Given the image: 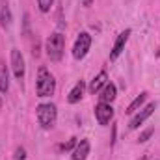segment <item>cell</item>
Here are the masks:
<instances>
[{
  "label": "cell",
  "mask_w": 160,
  "mask_h": 160,
  "mask_svg": "<svg viewBox=\"0 0 160 160\" xmlns=\"http://www.w3.org/2000/svg\"><path fill=\"white\" fill-rule=\"evenodd\" d=\"M54 91H56L54 75L47 67H39L38 78H36V93H38V97H50V95H54Z\"/></svg>",
  "instance_id": "cell-1"
},
{
  "label": "cell",
  "mask_w": 160,
  "mask_h": 160,
  "mask_svg": "<svg viewBox=\"0 0 160 160\" xmlns=\"http://www.w3.org/2000/svg\"><path fill=\"white\" fill-rule=\"evenodd\" d=\"M63 48H65V36L62 32L50 34L45 41V50L50 62H60L63 56Z\"/></svg>",
  "instance_id": "cell-2"
},
{
  "label": "cell",
  "mask_w": 160,
  "mask_h": 160,
  "mask_svg": "<svg viewBox=\"0 0 160 160\" xmlns=\"http://www.w3.org/2000/svg\"><path fill=\"white\" fill-rule=\"evenodd\" d=\"M36 114H38V121H39L41 128L50 130L56 125V119H58V108H56V104H52V102H41L39 106L36 108Z\"/></svg>",
  "instance_id": "cell-3"
},
{
  "label": "cell",
  "mask_w": 160,
  "mask_h": 160,
  "mask_svg": "<svg viewBox=\"0 0 160 160\" xmlns=\"http://www.w3.org/2000/svg\"><path fill=\"white\" fill-rule=\"evenodd\" d=\"M89 47H91V36L88 32H80L75 45H73V58L75 60H84L86 54L89 52Z\"/></svg>",
  "instance_id": "cell-4"
},
{
  "label": "cell",
  "mask_w": 160,
  "mask_h": 160,
  "mask_svg": "<svg viewBox=\"0 0 160 160\" xmlns=\"http://www.w3.org/2000/svg\"><path fill=\"white\" fill-rule=\"evenodd\" d=\"M11 71L15 75V78L21 80L26 75V63H24V56L19 48H11Z\"/></svg>",
  "instance_id": "cell-5"
},
{
  "label": "cell",
  "mask_w": 160,
  "mask_h": 160,
  "mask_svg": "<svg viewBox=\"0 0 160 160\" xmlns=\"http://www.w3.org/2000/svg\"><path fill=\"white\" fill-rule=\"evenodd\" d=\"M155 110H157V102H149L147 106L140 108V112H136V114H134V118L130 119V123H128V128H130V130H134V128H138L140 125H143L145 121H147L151 116H153V114H155Z\"/></svg>",
  "instance_id": "cell-6"
},
{
  "label": "cell",
  "mask_w": 160,
  "mask_h": 160,
  "mask_svg": "<svg viewBox=\"0 0 160 160\" xmlns=\"http://www.w3.org/2000/svg\"><path fill=\"white\" fill-rule=\"evenodd\" d=\"M112 118H114V108H112L110 102H99L95 106V119H97L99 125L106 127L112 121Z\"/></svg>",
  "instance_id": "cell-7"
},
{
  "label": "cell",
  "mask_w": 160,
  "mask_h": 160,
  "mask_svg": "<svg viewBox=\"0 0 160 160\" xmlns=\"http://www.w3.org/2000/svg\"><path fill=\"white\" fill-rule=\"evenodd\" d=\"M128 38H130V28L123 30L119 36H118V39H116L114 47H112V52H110V62H116V60L121 56V52L125 50V45H127Z\"/></svg>",
  "instance_id": "cell-8"
},
{
  "label": "cell",
  "mask_w": 160,
  "mask_h": 160,
  "mask_svg": "<svg viewBox=\"0 0 160 160\" xmlns=\"http://www.w3.org/2000/svg\"><path fill=\"white\" fill-rule=\"evenodd\" d=\"M99 93H101V95H99L101 102H110V104H112V101H116V97H118V88H116V84L106 82V86H104Z\"/></svg>",
  "instance_id": "cell-9"
},
{
  "label": "cell",
  "mask_w": 160,
  "mask_h": 160,
  "mask_svg": "<svg viewBox=\"0 0 160 160\" xmlns=\"http://www.w3.org/2000/svg\"><path fill=\"white\" fill-rule=\"evenodd\" d=\"M89 149H91L89 140H80L73 149V160H86L89 155Z\"/></svg>",
  "instance_id": "cell-10"
},
{
  "label": "cell",
  "mask_w": 160,
  "mask_h": 160,
  "mask_svg": "<svg viewBox=\"0 0 160 160\" xmlns=\"http://www.w3.org/2000/svg\"><path fill=\"white\" fill-rule=\"evenodd\" d=\"M84 91H86V82L84 80H78L77 84H75V88L69 91V95H67V101L71 102V104H77L82 101V97H84Z\"/></svg>",
  "instance_id": "cell-11"
},
{
  "label": "cell",
  "mask_w": 160,
  "mask_h": 160,
  "mask_svg": "<svg viewBox=\"0 0 160 160\" xmlns=\"http://www.w3.org/2000/svg\"><path fill=\"white\" fill-rule=\"evenodd\" d=\"M11 21H13V15H11V9H9V4L6 0H2L0 2V26L2 28H9Z\"/></svg>",
  "instance_id": "cell-12"
},
{
  "label": "cell",
  "mask_w": 160,
  "mask_h": 160,
  "mask_svg": "<svg viewBox=\"0 0 160 160\" xmlns=\"http://www.w3.org/2000/svg\"><path fill=\"white\" fill-rule=\"evenodd\" d=\"M106 82H108V75H106V71H101L95 78L91 80V84H89V93H91V95L99 93V91L106 86Z\"/></svg>",
  "instance_id": "cell-13"
},
{
  "label": "cell",
  "mask_w": 160,
  "mask_h": 160,
  "mask_svg": "<svg viewBox=\"0 0 160 160\" xmlns=\"http://www.w3.org/2000/svg\"><path fill=\"white\" fill-rule=\"evenodd\" d=\"M147 95H149L147 91H142V93H140V95H138V97L130 102V104H128V108H127L125 112H127V114H136V112L143 106V102L147 101Z\"/></svg>",
  "instance_id": "cell-14"
},
{
  "label": "cell",
  "mask_w": 160,
  "mask_h": 160,
  "mask_svg": "<svg viewBox=\"0 0 160 160\" xmlns=\"http://www.w3.org/2000/svg\"><path fill=\"white\" fill-rule=\"evenodd\" d=\"M0 91L8 93L9 91V73L4 62H0Z\"/></svg>",
  "instance_id": "cell-15"
},
{
  "label": "cell",
  "mask_w": 160,
  "mask_h": 160,
  "mask_svg": "<svg viewBox=\"0 0 160 160\" xmlns=\"http://www.w3.org/2000/svg\"><path fill=\"white\" fill-rule=\"evenodd\" d=\"M52 4H54V0H38V6H39V9L43 13H48Z\"/></svg>",
  "instance_id": "cell-16"
},
{
  "label": "cell",
  "mask_w": 160,
  "mask_h": 160,
  "mask_svg": "<svg viewBox=\"0 0 160 160\" xmlns=\"http://www.w3.org/2000/svg\"><path fill=\"white\" fill-rule=\"evenodd\" d=\"M77 143H78V142H77V138H71L67 143H62L58 149H60V151H71V149H75V145H77Z\"/></svg>",
  "instance_id": "cell-17"
},
{
  "label": "cell",
  "mask_w": 160,
  "mask_h": 160,
  "mask_svg": "<svg viewBox=\"0 0 160 160\" xmlns=\"http://www.w3.org/2000/svg\"><path fill=\"white\" fill-rule=\"evenodd\" d=\"M153 132H155V128H147V130H143L142 134H140V138H138V142L140 143H145L151 136H153Z\"/></svg>",
  "instance_id": "cell-18"
},
{
  "label": "cell",
  "mask_w": 160,
  "mask_h": 160,
  "mask_svg": "<svg viewBox=\"0 0 160 160\" xmlns=\"http://www.w3.org/2000/svg\"><path fill=\"white\" fill-rule=\"evenodd\" d=\"M13 157H15V160H24L26 158V149H24V147H17Z\"/></svg>",
  "instance_id": "cell-19"
},
{
  "label": "cell",
  "mask_w": 160,
  "mask_h": 160,
  "mask_svg": "<svg viewBox=\"0 0 160 160\" xmlns=\"http://www.w3.org/2000/svg\"><path fill=\"white\" fill-rule=\"evenodd\" d=\"M140 160H149V158H147V155H143V157H142Z\"/></svg>",
  "instance_id": "cell-20"
},
{
  "label": "cell",
  "mask_w": 160,
  "mask_h": 160,
  "mask_svg": "<svg viewBox=\"0 0 160 160\" xmlns=\"http://www.w3.org/2000/svg\"><path fill=\"white\" fill-rule=\"evenodd\" d=\"M0 110H2V97H0Z\"/></svg>",
  "instance_id": "cell-21"
}]
</instances>
